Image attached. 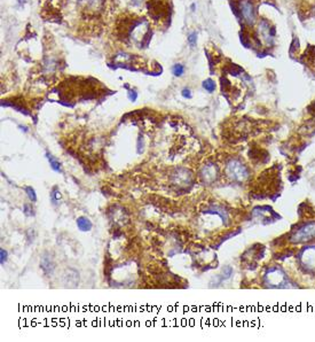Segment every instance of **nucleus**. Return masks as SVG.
Wrapping results in <instances>:
<instances>
[{
  "mask_svg": "<svg viewBox=\"0 0 315 342\" xmlns=\"http://www.w3.org/2000/svg\"><path fill=\"white\" fill-rule=\"evenodd\" d=\"M315 238V223H308L300 228L293 234L291 240L293 242H305L313 240Z\"/></svg>",
  "mask_w": 315,
  "mask_h": 342,
  "instance_id": "nucleus-1",
  "label": "nucleus"
},
{
  "mask_svg": "<svg viewBox=\"0 0 315 342\" xmlns=\"http://www.w3.org/2000/svg\"><path fill=\"white\" fill-rule=\"evenodd\" d=\"M240 11L245 23L252 25L256 22V10L251 0H242L240 3Z\"/></svg>",
  "mask_w": 315,
  "mask_h": 342,
  "instance_id": "nucleus-2",
  "label": "nucleus"
},
{
  "mask_svg": "<svg viewBox=\"0 0 315 342\" xmlns=\"http://www.w3.org/2000/svg\"><path fill=\"white\" fill-rule=\"evenodd\" d=\"M227 171L228 175H230L233 179H235V181L241 182L244 181V179L248 177L247 168H245L242 163H240L239 161H232L227 166Z\"/></svg>",
  "mask_w": 315,
  "mask_h": 342,
  "instance_id": "nucleus-3",
  "label": "nucleus"
},
{
  "mask_svg": "<svg viewBox=\"0 0 315 342\" xmlns=\"http://www.w3.org/2000/svg\"><path fill=\"white\" fill-rule=\"evenodd\" d=\"M259 36H261L262 41H265L266 44H272L273 41V35L271 33V27L269 23L267 21L262 20L260 23H259Z\"/></svg>",
  "mask_w": 315,
  "mask_h": 342,
  "instance_id": "nucleus-4",
  "label": "nucleus"
},
{
  "mask_svg": "<svg viewBox=\"0 0 315 342\" xmlns=\"http://www.w3.org/2000/svg\"><path fill=\"white\" fill-rule=\"evenodd\" d=\"M77 226H78V229L80 231H83V232H87V231L92 229V223H91V221L88 219H86L85 216H80L77 219Z\"/></svg>",
  "mask_w": 315,
  "mask_h": 342,
  "instance_id": "nucleus-5",
  "label": "nucleus"
},
{
  "mask_svg": "<svg viewBox=\"0 0 315 342\" xmlns=\"http://www.w3.org/2000/svg\"><path fill=\"white\" fill-rule=\"evenodd\" d=\"M47 159L50 161V165L51 168L53 169L54 171H57V173H61L62 169H61V163H60L59 160L55 159L53 155H51V154H47Z\"/></svg>",
  "mask_w": 315,
  "mask_h": 342,
  "instance_id": "nucleus-6",
  "label": "nucleus"
},
{
  "mask_svg": "<svg viewBox=\"0 0 315 342\" xmlns=\"http://www.w3.org/2000/svg\"><path fill=\"white\" fill-rule=\"evenodd\" d=\"M203 88H204L206 91L209 92H213L214 89H215V84L212 79H206L203 82Z\"/></svg>",
  "mask_w": 315,
  "mask_h": 342,
  "instance_id": "nucleus-7",
  "label": "nucleus"
},
{
  "mask_svg": "<svg viewBox=\"0 0 315 342\" xmlns=\"http://www.w3.org/2000/svg\"><path fill=\"white\" fill-rule=\"evenodd\" d=\"M172 71L175 76H181L185 71V67L183 65H175L173 68H172Z\"/></svg>",
  "mask_w": 315,
  "mask_h": 342,
  "instance_id": "nucleus-8",
  "label": "nucleus"
},
{
  "mask_svg": "<svg viewBox=\"0 0 315 342\" xmlns=\"http://www.w3.org/2000/svg\"><path fill=\"white\" fill-rule=\"evenodd\" d=\"M25 192H27V194L29 196V199L31 201H37V195H36V192L32 189V187H27L25 189Z\"/></svg>",
  "mask_w": 315,
  "mask_h": 342,
  "instance_id": "nucleus-9",
  "label": "nucleus"
},
{
  "mask_svg": "<svg viewBox=\"0 0 315 342\" xmlns=\"http://www.w3.org/2000/svg\"><path fill=\"white\" fill-rule=\"evenodd\" d=\"M0 263H2V266H4V263L6 262L7 261V251L4 249V248H2V250H0Z\"/></svg>",
  "mask_w": 315,
  "mask_h": 342,
  "instance_id": "nucleus-10",
  "label": "nucleus"
},
{
  "mask_svg": "<svg viewBox=\"0 0 315 342\" xmlns=\"http://www.w3.org/2000/svg\"><path fill=\"white\" fill-rule=\"evenodd\" d=\"M188 41L191 42V45H192V46H194V45L196 44V33H195V32H193L192 35L188 37Z\"/></svg>",
  "mask_w": 315,
  "mask_h": 342,
  "instance_id": "nucleus-11",
  "label": "nucleus"
},
{
  "mask_svg": "<svg viewBox=\"0 0 315 342\" xmlns=\"http://www.w3.org/2000/svg\"><path fill=\"white\" fill-rule=\"evenodd\" d=\"M128 98H129V100H131V101H136L137 100V98H138V95H137V93L136 92H129L128 93Z\"/></svg>",
  "mask_w": 315,
  "mask_h": 342,
  "instance_id": "nucleus-12",
  "label": "nucleus"
},
{
  "mask_svg": "<svg viewBox=\"0 0 315 342\" xmlns=\"http://www.w3.org/2000/svg\"><path fill=\"white\" fill-rule=\"evenodd\" d=\"M183 96H184L185 98H188V99H191V98H192L191 91H189V90H187V89H185L184 91H183Z\"/></svg>",
  "mask_w": 315,
  "mask_h": 342,
  "instance_id": "nucleus-13",
  "label": "nucleus"
},
{
  "mask_svg": "<svg viewBox=\"0 0 315 342\" xmlns=\"http://www.w3.org/2000/svg\"><path fill=\"white\" fill-rule=\"evenodd\" d=\"M52 195H53V198H54V196H55V199H54V201H57L58 199H60V198H61V194H60V192H53V193H52Z\"/></svg>",
  "mask_w": 315,
  "mask_h": 342,
  "instance_id": "nucleus-14",
  "label": "nucleus"
}]
</instances>
